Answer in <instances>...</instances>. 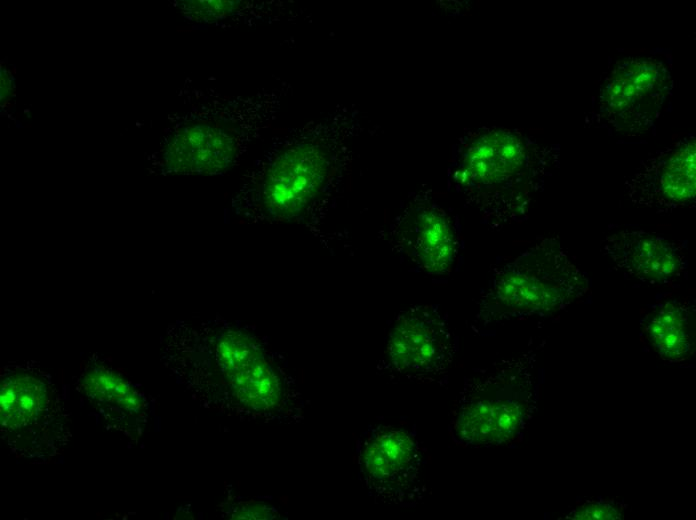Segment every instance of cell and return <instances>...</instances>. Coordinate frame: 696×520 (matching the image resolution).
Instances as JSON below:
<instances>
[{
	"label": "cell",
	"mask_w": 696,
	"mask_h": 520,
	"mask_svg": "<svg viewBox=\"0 0 696 520\" xmlns=\"http://www.w3.org/2000/svg\"><path fill=\"white\" fill-rule=\"evenodd\" d=\"M556 146L503 129L476 133L459 150L454 175L485 223L499 228L523 219L558 164Z\"/></svg>",
	"instance_id": "obj_1"
},
{
	"label": "cell",
	"mask_w": 696,
	"mask_h": 520,
	"mask_svg": "<svg viewBox=\"0 0 696 520\" xmlns=\"http://www.w3.org/2000/svg\"><path fill=\"white\" fill-rule=\"evenodd\" d=\"M589 291V279L560 242L544 238L503 264L479 300L484 326L561 311Z\"/></svg>",
	"instance_id": "obj_2"
},
{
	"label": "cell",
	"mask_w": 696,
	"mask_h": 520,
	"mask_svg": "<svg viewBox=\"0 0 696 520\" xmlns=\"http://www.w3.org/2000/svg\"><path fill=\"white\" fill-rule=\"evenodd\" d=\"M535 361L536 353L529 351L468 377L451 411L453 441L466 447L514 442L535 409Z\"/></svg>",
	"instance_id": "obj_3"
},
{
	"label": "cell",
	"mask_w": 696,
	"mask_h": 520,
	"mask_svg": "<svg viewBox=\"0 0 696 520\" xmlns=\"http://www.w3.org/2000/svg\"><path fill=\"white\" fill-rule=\"evenodd\" d=\"M670 67L660 54L618 61L599 86L594 104L597 123L626 135L649 130L671 95Z\"/></svg>",
	"instance_id": "obj_4"
},
{
	"label": "cell",
	"mask_w": 696,
	"mask_h": 520,
	"mask_svg": "<svg viewBox=\"0 0 696 520\" xmlns=\"http://www.w3.org/2000/svg\"><path fill=\"white\" fill-rule=\"evenodd\" d=\"M454 352L452 330L440 309L435 305L412 306L391 325L385 366L394 378L433 383L448 371Z\"/></svg>",
	"instance_id": "obj_5"
},
{
	"label": "cell",
	"mask_w": 696,
	"mask_h": 520,
	"mask_svg": "<svg viewBox=\"0 0 696 520\" xmlns=\"http://www.w3.org/2000/svg\"><path fill=\"white\" fill-rule=\"evenodd\" d=\"M357 459L364 486L375 500L410 505L421 499L424 455L409 431L381 424L368 428L358 441Z\"/></svg>",
	"instance_id": "obj_6"
},
{
	"label": "cell",
	"mask_w": 696,
	"mask_h": 520,
	"mask_svg": "<svg viewBox=\"0 0 696 520\" xmlns=\"http://www.w3.org/2000/svg\"><path fill=\"white\" fill-rule=\"evenodd\" d=\"M634 206L668 214L695 203V138L687 135L658 150L624 182Z\"/></svg>",
	"instance_id": "obj_7"
},
{
	"label": "cell",
	"mask_w": 696,
	"mask_h": 520,
	"mask_svg": "<svg viewBox=\"0 0 696 520\" xmlns=\"http://www.w3.org/2000/svg\"><path fill=\"white\" fill-rule=\"evenodd\" d=\"M329 167V154L318 144H299L284 151L264 178L266 211L280 219L302 213L323 187Z\"/></svg>",
	"instance_id": "obj_8"
},
{
	"label": "cell",
	"mask_w": 696,
	"mask_h": 520,
	"mask_svg": "<svg viewBox=\"0 0 696 520\" xmlns=\"http://www.w3.org/2000/svg\"><path fill=\"white\" fill-rule=\"evenodd\" d=\"M600 249L616 270L651 285L671 284L688 268L683 242L642 229L623 228L607 234Z\"/></svg>",
	"instance_id": "obj_9"
},
{
	"label": "cell",
	"mask_w": 696,
	"mask_h": 520,
	"mask_svg": "<svg viewBox=\"0 0 696 520\" xmlns=\"http://www.w3.org/2000/svg\"><path fill=\"white\" fill-rule=\"evenodd\" d=\"M396 238L402 254L427 274L445 275L457 259L456 229L436 204H417L405 211L398 221Z\"/></svg>",
	"instance_id": "obj_10"
},
{
	"label": "cell",
	"mask_w": 696,
	"mask_h": 520,
	"mask_svg": "<svg viewBox=\"0 0 696 520\" xmlns=\"http://www.w3.org/2000/svg\"><path fill=\"white\" fill-rule=\"evenodd\" d=\"M237 151L238 140L228 129L194 123L171 136L164 159L176 173L216 174L230 167Z\"/></svg>",
	"instance_id": "obj_11"
},
{
	"label": "cell",
	"mask_w": 696,
	"mask_h": 520,
	"mask_svg": "<svg viewBox=\"0 0 696 520\" xmlns=\"http://www.w3.org/2000/svg\"><path fill=\"white\" fill-rule=\"evenodd\" d=\"M641 328L661 359L683 362L695 350V303L691 299L662 301L643 317Z\"/></svg>",
	"instance_id": "obj_12"
},
{
	"label": "cell",
	"mask_w": 696,
	"mask_h": 520,
	"mask_svg": "<svg viewBox=\"0 0 696 520\" xmlns=\"http://www.w3.org/2000/svg\"><path fill=\"white\" fill-rule=\"evenodd\" d=\"M46 403V385L32 375L12 374L1 382L0 419L6 428L27 425L43 412Z\"/></svg>",
	"instance_id": "obj_13"
},
{
	"label": "cell",
	"mask_w": 696,
	"mask_h": 520,
	"mask_svg": "<svg viewBox=\"0 0 696 520\" xmlns=\"http://www.w3.org/2000/svg\"><path fill=\"white\" fill-rule=\"evenodd\" d=\"M82 388L94 403L127 414L143 408L142 397L117 373L104 367L88 369L81 379Z\"/></svg>",
	"instance_id": "obj_14"
},
{
	"label": "cell",
	"mask_w": 696,
	"mask_h": 520,
	"mask_svg": "<svg viewBox=\"0 0 696 520\" xmlns=\"http://www.w3.org/2000/svg\"><path fill=\"white\" fill-rule=\"evenodd\" d=\"M627 506L613 499L588 500L576 505L565 519L611 520L622 519Z\"/></svg>",
	"instance_id": "obj_15"
},
{
	"label": "cell",
	"mask_w": 696,
	"mask_h": 520,
	"mask_svg": "<svg viewBox=\"0 0 696 520\" xmlns=\"http://www.w3.org/2000/svg\"><path fill=\"white\" fill-rule=\"evenodd\" d=\"M194 3L200 14L212 17L229 14L241 5L238 1H196Z\"/></svg>",
	"instance_id": "obj_16"
}]
</instances>
